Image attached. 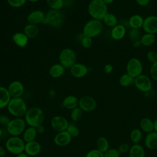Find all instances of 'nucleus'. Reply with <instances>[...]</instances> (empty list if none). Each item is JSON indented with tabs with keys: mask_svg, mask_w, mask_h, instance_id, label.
<instances>
[{
	"mask_svg": "<svg viewBox=\"0 0 157 157\" xmlns=\"http://www.w3.org/2000/svg\"><path fill=\"white\" fill-rule=\"evenodd\" d=\"M88 12L93 19L102 21L109 12L107 4L102 0H91L88 5Z\"/></svg>",
	"mask_w": 157,
	"mask_h": 157,
	"instance_id": "1",
	"label": "nucleus"
},
{
	"mask_svg": "<svg viewBox=\"0 0 157 157\" xmlns=\"http://www.w3.org/2000/svg\"><path fill=\"white\" fill-rule=\"evenodd\" d=\"M44 120V113L42 110L38 107H32L28 109L25 115V120L29 126L36 128L42 124Z\"/></svg>",
	"mask_w": 157,
	"mask_h": 157,
	"instance_id": "2",
	"label": "nucleus"
},
{
	"mask_svg": "<svg viewBox=\"0 0 157 157\" xmlns=\"http://www.w3.org/2000/svg\"><path fill=\"white\" fill-rule=\"evenodd\" d=\"M7 107L9 113L15 118L25 116L28 110L26 104L21 98H11Z\"/></svg>",
	"mask_w": 157,
	"mask_h": 157,
	"instance_id": "3",
	"label": "nucleus"
},
{
	"mask_svg": "<svg viewBox=\"0 0 157 157\" xmlns=\"http://www.w3.org/2000/svg\"><path fill=\"white\" fill-rule=\"evenodd\" d=\"M104 29V24L101 20L91 19L86 21L82 29V34L91 38L99 36Z\"/></svg>",
	"mask_w": 157,
	"mask_h": 157,
	"instance_id": "4",
	"label": "nucleus"
},
{
	"mask_svg": "<svg viewBox=\"0 0 157 157\" xmlns=\"http://www.w3.org/2000/svg\"><path fill=\"white\" fill-rule=\"evenodd\" d=\"M64 20V15L61 10L50 9L45 14L42 24L48 25L54 28H59L63 26Z\"/></svg>",
	"mask_w": 157,
	"mask_h": 157,
	"instance_id": "5",
	"label": "nucleus"
},
{
	"mask_svg": "<svg viewBox=\"0 0 157 157\" xmlns=\"http://www.w3.org/2000/svg\"><path fill=\"white\" fill-rule=\"evenodd\" d=\"M25 142L19 136H12L5 143V148L11 154L18 155L25 150Z\"/></svg>",
	"mask_w": 157,
	"mask_h": 157,
	"instance_id": "6",
	"label": "nucleus"
},
{
	"mask_svg": "<svg viewBox=\"0 0 157 157\" xmlns=\"http://www.w3.org/2000/svg\"><path fill=\"white\" fill-rule=\"evenodd\" d=\"M26 123L21 118H15L10 121L6 129L7 132L12 136H19L26 129Z\"/></svg>",
	"mask_w": 157,
	"mask_h": 157,
	"instance_id": "7",
	"label": "nucleus"
},
{
	"mask_svg": "<svg viewBox=\"0 0 157 157\" xmlns=\"http://www.w3.org/2000/svg\"><path fill=\"white\" fill-rule=\"evenodd\" d=\"M76 59L77 56L75 52L70 48H65L59 53V63L65 68L70 69L76 63Z\"/></svg>",
	"mask_w": 157,
	"mask_h": 157,
	"instance_id": "8",
	"label": "nucleus"
},
{
	"mask_svg": "<svg viewBox=\"0 0 157 157\" xmlns=\"http://www.w3.org/2000/svg\"><path fill=\"white\" fill-rule=\"evenodd\" d=\"M143 64L141 61L136 57L130 58L126 65V73L132 77L136 78L142 74Z\"/></svg>",
	"mask_w": 157,
	"mask_h": 157,
	"instance_id": "9",
	"label": "nucleus"
},
{
	"mask_svg": "<svg viewBox=\"0 0 157 157\" xmlns=\"http://www.w3.org/2000/svg\"><path fill=\"white\" fill-rule=\"evenodd\" d=\"M134 85L139 91L142 93L150 92L153 87L151 79L143 74L134 78Z\"/></svg>",
	"mask_w": 157,
	"mask_h": 157,
	"instance_id": "10",
	"label": "nucleus"
},
{
	"mask_svg": "<svg viewBox=\"0 0 157 157\" xmlns=\"http://www.w3.org/2000/svg\"><path fill=\"white\" fill-rule=\"evenodd\" d=\"M78 107L83 112H91L96 109L97 107L96 101L91 96H83L78 99Z\"/></svg>",
	"mask_w": 157,
	"mask_h": 157,
	"instance_id": "11",
	"label": "nucleus"
},
{
	"mask_svg": "<svg viewBox=\"0 0 157 157\" xmlns=\"http://www.w3.org/2000/svg\"><path fill=\"white\" fill-rule=\"evenodd\" d=\"M142 29L145 33H157V16L149 15L144 18Z\"/></svg>",
	"mask_w": 157,
	"mask_h": 157,
	"instance_id": "12",
	"label": "nucleus"
},
{
	"mask_svg": "<svg viewBox=\"0 0 157 157\" xmlns=\"http://www.w3.org/2000/svg\"><path fill=\"white\" fill-rule=\"evenodd\" d=\"M51 126L57 132L66 131L69 122L64 117L60 115H55L51 120Z\"/></svg>",
	"mask_w": 157,
	"mask_h": 157,
	"instance_id": "13",
	"label": "nucleus"
},
{
	"mask_svg": "<svg viewBox=\"0 0 157 157\" xmlns=\"http://www.w3.org/2000/svg\"><path fill=\"white\" fill-rule=\"evenodd\" d=\"M7 90L12 98H21L25 91V88L21 82L19 80H13L10 83L7 87Z\"/></svg>",
	"mask_w": 157,
	"mask_h": 157,
	"instance_id": "14",
	"label": "nucleus"
},
{
	"mask_svg": "<svg viewBox=\"0 0 157 157\" xmlns=\"http://www.w3.org/2000/svg\"><path fill=\"white\" fill-rule=\"evenodd\" d=\"M88 72V69L87 66L80 63H75L71 68L70 73L75 78H80L86 75Z\"/></svg>",
	"mask_w": 157,
	"mask_h": 157,
	"instance_id": "15",
	"label": "nucleus"
},
{
	"mask_svg": "<svg viewBox=\"0 0 157 157\" xmlns=\"http://www.w3.org/2000/svg\"><path fill=\"white\" fill-rule=\"evenodd\" d=\"M42 150V146L36 140L25 143V153L29 156H35L38 155Z\"/></svg>",
	"mask_w": 157,
	"mask_h": 157,
	"instance_id": "16",
	"label": "nucleus"
},
{
	"mask_svg": "<svg viewBox=\"0 0 157 157\" xmlns=\"http://www.w3.org/2000/svg\"><path fill=\"white\" fill-rule=\"evenodd\" d=\"M45 17V13L40 10H35L31 12L27 16L26 20L28 23L38 25L42 23Z\"/></svg>",
	"mask_w": 157,
	"mask_h": 157,
	"instance_id": "17",
	"label": "nucleus"
},
{
	"mask_svg": "<svg viewBox=\"0 0 157 157\" xmlns=\"http://www.w3.org/2000/svg\"><path fill=\"white\" fill-rule=\"evenodd\" d=\"M72 137L66 131H61L58 132L54 137V143L59 147H64L69 144L71 142Z\"/></svg>",
	"mask_w": 157,
	"mask_h": 157,
	"instance_id": "18",
	"label": "nucleus"
},
{
	"mask_svg": "<svg viewBox=\"0 0 157 157\" xmlns=\"http://www.w3.org/2000/svg\"><path fill=\"white\" fill-rule=\"evenodd\" d=\"M126 28L120 24H117L110 31V36L115 40L123 39L126 34Z\"/></svg>",
	"mask_w": 157,
	"mask_h": 157,
	"instance_id": "19",
	"label": "nucleus"
},
{
	"mask_svg": "<svg viewBox=\"0 0 157 157\" xmlns=\"http://www.w3.org/2000/svg\"><path fill=\"white\" fill-rule=\"evenodd\" d=\"M12 39L14 44L20 48L26 47L28 43L29 40V38L23 32L15 33L12 35Z\"/></svg>",
	"mask_w": 157,
	"mask_h": 157,
	"instance_id": "20",
	"label": "nucleus"
},
{
	"mask_svg": "<svg viewBox=\"0 0 157 157\" xmlns=\"http://www.w3.org/2000/svg\"><path fill=\"white\" fill-rule=\"evenodd\" d=\"M145 147L149 150H155L157 148V132L152 131L148 133L144 139Z\"/></svg>",
	"mask_w": 157,
	"mask_h": 157,
	"instance_id": "21",
	"label": "nucleus"
},
{
	"mask_svg": "<svg viewBox=\"0 0 157 157\" xmlns=\"http://www.w3.org/2000/svg\"><path fill=\"white\" fill-rule=\"evenodd\" d=\"M144 18L139 14H134L128 19L129 28L140 29L142 28Z\"/></svg>",
	"mask_w": 157,
	"mask_h": 157,
	"instance_id": "22",
	"label": "nucleus"
},
{
	"mask_svg": "<svg viewBox=\"0 0 157 157\" xmlns=\"http://www.w3.org/2000/svg\"><path fill=\"white\" fill-rule=\"evenodd\" d=\"M66 68L60 63L53 64L49 69L48 73L51 77L58 78L61 77L64 73Z\"/></svg>",
	"mask_w": 157,
	"mask_h": 157,
	"instance_id": "23",
	"label": "nucleus"
},
{
	"mask_svg": "<svg viewBox=\"0 0 157 157\" xmlns=\"http://www.w3.org/2000/svg\"><path fill=\"white\" fill-rule=\"evenodd\" d=\"M62 104L64 108L71 110L78 107V99L75 96L69 95L64 98Z\"/></svg>",
	"mask_w": 157,
	"mask_h": 157,
	"instance_id": "24",
	"label": "nucleus"
},
{
	"mask_svg": "<svg viewBox=\"0 0 157 157\" xmlns=\"http://www.w3.org/2000/svg\"><path fill=\"white\" fill-rule=\"evenodd\" d=\"M11 98L7 88L0 86V109L7 107Z\"/></svg>",
	"mask_w": 157,
	"mask_h": 157,
	"instance_id": "25",
	"label": "nucleus"
},
{
	"mask_svg": "<svg viewBox=\"0 0 157 157\" xmlns=\"http://www.w3.org/2000/svg\"><path fill=\"white\" fill-rule=\"evenodd\" d=\"M129 157H145V151L144 147L139 144H133L128 151Z\"/></svg>",
	"mask_w": 157,
	"mask_h": 157,
	"instance_id": "26",
	"label": "nucleus"
},
{
	"mask_svg": "<svg viewBox=\"0 0 157 157\" xmlns=\"http://www.w3.org/2000/svg\"><path fill=\"white\" fill-rule=\"evenodd\" d=\"M139 126L140 128V130L147 134L154 131L153 121H152L149 118L145 117L142 118L140 121Z\"/></svg>",
	"mask_w": 157,
	"mask_h": 157,
	"instance_id": "27",
	"label": "nucleus"
},
{
	"mask_svg": "<svg viewBox=\"0 0 157 157\" xmlns=\"http://www.w3.org/2000/svg\"><path fill=\"white\" fill-rule=\"evenodd\" d=\"M23 33L29 39H34L38 36L39 28L37 25L28 23L24 28Z\"/></svg>",
	"mask_w": 157,
	"mask_h": 157,
	"instance_id": "28",
	"label": "nucleus"
},
{
	"mask_svg": "<svg viewBox=\"0 0 157 157\" xmlns=\"http://www.w3.org/2000/svg\"><path fill=\"white\" fill-rule=\"evenodd\" d=\"M37 135L36 128L29 126L25 129L23 133L22 139L25 143L35 140V139Z\"/></svg>",
	"mask_w": 157,
	"mask_h": 157,
	"instance_id": "29",
	"label": "nucleus"
},
{
	"mask_svg": "<svg viewBox=\"0 0 157 157\" xmlns=\"http://www.w3.org/2000/svg\"><path fill=\"white\" fill-rule=\"evenodd\" d=\"M142 45L144 47H150L152 46L156 40V37L155 34L150 33H144L142 34L140 39Z\"/></svg>",
	"mask_w": 157,
	"mask_h": 157,
	"instance_id": "30",
	"label": "nucleus"
},
{
	"mask_svg": "<svg viewBox=\"0 0 157 157\" xmlns=\"http://www.w3.org/2000/svg\"><path fill=\"white\" fill-rule=\"evenodd\" d=\"M102 21H103V24L112 28L118 24V20L117 17L113 13L110 12H108L105 15Z\"/></svg>",
	"mask_w": 157,
	"mask_h": 157,
	"instance_id": "31",
	"label": "nucleus"
},
{
	"mask_svg": "<svg viewBox=\"0 0 157 157\" xmlns=\"http://www.w3.org/2000/svg\"><path fill=\"white\" fill-rule=\"evenodd\" d=\"M134 78L132 77L130 75L127 73L122 74L119 78V84L121 86L126 88L131 86L132 84H134Z\"/></svg>",
	"mask_w": 157,
	"mask_h": 157,
	"instance_id": "32",
	"label": "nucleus"
},
{
	"mask_svg": "<svg viewBox=\"0 0 157 157\" xmlns=\"http://www.w3.org/2000/svg\"><path fill=\"white\" fill-rule=\"evenodd\" d=\"M96 147L97 149L105 153L107 150L109 149V142L107 139L105 137L101 136L98 138L96 140Z\"/></svg>",
	"mask_w": 157,
	"mask_h": 157,
	"instance_id": "33",
	"label": "nucleus"
},
{
	"mask_svg": "<svg viewBox=\"0 0 157 157\" xmlns=\"http://www.w3.org/2000/svg\"><path fill=\"white\" fill-rule=\"evenodd\" d=\"M142 131L137 128L132 129L130 133V139L134 144H139L142 139Z\"/></svg>",
	"mask_w": 157,
	"mask_h": 157,
	"instance_id": "34",
	"label": "nucleus"
},
{
	"mask_svg": "<svg viewBox=\"0 0 157 157\" xmlns=\"http://www.w3.org/2000/svg\"><path fill=\"white\" fill-rule=\"evenodd\" d=\"M46 2L52 10H60L64 7L63 0H46Z\"/></svg>",
	"mask_w": 157,
	"mask_h": 157,
	"instance_id": "35",
	"label": "nucleus"
},
{
	"mask_svg": "<svg viewBox=\"0 0 157 157\" xmlns=\"http://www.w3.org/2000/svg\"><path fill=\"white\" fill-rule=\"evenodd\" d=\"M83 116V110L79 107H77L76 108L71 110L70 117L73 121H80Z\"/></svg>",
	"mask_w": 157,
	"mask_h": 157,
	"instance_id": "36",
	"label": "nucleus"
},
{
	"mask_svg": "<svg viewBox=\"0 0 157 157\" xmlns=\"http://www.w3.org/2000/svg\"><path fill=\"white\" fill-rule=\"evenodd\" d=\"M140 30L138 29H132L130 28L128 33V36L129 39L132 42L136 41L137 40H140L141 37Z\"/></svg>",
	"mask_w": 157,
	"mask_h": 157,
	"instance_id": "37",
	"label": "nucleus"
},
{
	"mask_svg": "<svg viewBox=\"0 0 157 157\" xmlns=\"http://www.w3.org/2000/svg\"><path fill=\"white\" fill-rule=\"evenodd\" d=\"M72 137H76L80 134V129L74 123H69L68 126L66 130Z\"/></svg>",
	"mask_w": 157,
	"mask_h": 157,
	"instance_id": "38",
	"label": "nucleus"
},
{
	"mask_svg": "<svg viewBox=\"0 0 157 157\" xmlns=\"http://www.w3.org/2000/svg\"><path fill=\"white\" fill-rule=\"evenodd\" d=\"M80 43L83 48H89L91 47L93 44V38L88 36H85L83 35L80 40Z\"/></svg>",
	"mask_w": 157,
	"mask_h": 157,
	"instance_id": "39",
	"label": "nucleus"
},
{
	"mask_svg": "<svg viewBox=\"0 0 157 157\" xmlns=\"http://www.w3.org/2000/svg\"><path fill=\"white\" fill-rule=\"evenodd\" d=\"M27 0H7L8 4L14 8H19L25 5Z\"/></svg>",
	"mask_w": 157,
	"mask_h": 157,
	"instance_id": "40",
	"label": "nucleus"
},
{
	"mask_svg": "<svg viewBox=\"0 0 157 157\" xmlns=\"http://www.w3.org/2000/svg\"><path fill=\"white\" fill-rule=\"evenodd\" d=\"M146 57L148 62L153 64L157 61V52L155 50H150L147 53Z\"/></svg>",
	"mask_w": 157,
	"mask_h": 157,
	"instance_id": "41",
	"label": "nucleus"
},
{
	"mask_svg": "<svg viewBox=\"0 0 157 157\" xmlns=\"http://www.w3.org/2000/svg\"><path fill=\"white\" fill-rule=\"evenodd\" d=\"M149 73L151 78L157 82V61L151 64L149 69Z\"/></svg>",
	"mask_w": 157,
	"mask_h": 157,
	"instance_id": "42",
	"label": "nucleus"
},
{
	"mask_svg": "<svg viewBox=\"0 0 157 157\" xmlns=\"http://www.w3.org/2000/svg\"><path fill=\"white\" fill-rule=\"evenodd\" d=\"M120 153L117 148H109L104 153V157H120Z\"/></svg>",
	"mask_w": 157,
	"mask_h": 157,
	"instance_id": "43",
	"label": "nucleus"
},
{
	"mask_svg": "<svg viewBox=\"0 0 157 157\" xmlns=\"http://www.w3.org/2000/svg\"><path fill=\"white\" fill-rule=\"evenodd\" d=\"M85 157H104V153L97 148L93 149L86 154Z\"/></svg>",
	"mask_w": 157,
	"mask_h": 157,
	"instance_id": "44",
	"label": "nucleus"
},
{
	"mask_svg": "<svg viewBox=\"0 0 157 157\" xmlns=\"http://www.w3.org/2000/svg\"><path fill=\"white\" fill-rule=\"evenodd\" d=\"M129 148H130V146L128 144L122 143L118 146L117 149L120 154H124L129 151Z\"/></svg>",
	"mask_w": 157,
	"mask_h": 157,
	"instance_id": "45",
	"label": "nucleus"
},
{
	"mask_svg": "<svg viewBox=\"0 0 157 157\" xmlns=\"http://www.w3.org/2000/svg\"><path fill=\"white\" fill-rule=\"evenodd\" d=\"M11 120L6 115H0V125L2 126L7 127V124Z\"/></svg>",
	"mask_w": 157,
	"mask_h": 157,
	"instance_id": "46",
	"label": "nucleus"
},
{
	"mask_svg": "<svg viewBox=\"0 0 157 157\" xmlns=\"http://www.w3.org/2000/svg\"><path fill=\"white\" fill-rule=\"evenodd\" d=\"M113 70V66L112 64L108 63L104 66V72L107 74H111Z\"/></svg>",
	"mask_w": 157,
	"mask_h": 157,
	"instance_id": "47",
	"label": "nucleus"
},
{
	"mask_svg": "<svg viewBox=\"0 0 157 157\" xmlns=\"http://www.w3.org/2000/svg\"><path fill=\"white\" fill-rule=\"evenodd\" d=\"M135 1L140 7H147L150 2V0H135Z\"/></svg>",
	"mask_w": 157,
	"mask_h": 157,
	"instance_id": "48",
	"label": "nucleus"
},
{
	"mask_svg": "<svg viewBox=\"0 0 157 157\" xmlns=\"http://www.w3.org/2000/svg\"><path fill=\"white\" fill-rule=\"evenodd\" d=\"M36 131H37V134H42L45 131V128L42 125V124L37 126V127H36Z\"/></svg>",
	"mask_w": 157,
	"mask_h": 157,
	"instance_id": "49",
	"label": "nucleus"
},
{
	"mask_svg": "<svg viewBox=\"0 0 157 157\" xmlns=\"http://www.w3.org/2000/svg\"><path fill=\"white\" fill-rule=\"evenodd\" d=\"M118 23L123 25V26H124L126 29L127 28H129V23H128V20L126 19H122L120 21H118Z\"/></svg>",
	"mask_w": 157,
	"mask_h": 157,
	"instance_id": "50",
	"label": "nucleus"
},
{
	"mask_svg": "<svg viewBox=\"0 0 157 157\" xmlns=\"http://www.w3.org/2000/svg\"><path fill=\"white\" fill-rule=\"evenodd\" d=\"M132 46L134 48H139L142 45V44L140 42V40H137L136 41H134L132 42Z\"/></svg>",
	"mask_w": 157,
	"mask_h": 157,
	"instance_id": "51",
	"label": "nucleus"
},
{
	"mask_svg": "<svg viewBox=\"0 0 157 157\" xmlns=\"http://www.w3.org/2000/svg\"><path fill=\"white\" fill-rule=\"evenodd\" d=\"M6 149L0 145V157H5L6 155Z\"/></svg>",
	"mask_w": 157,
	"mask_h": 157,
	"instance_id": "52",
	"label": "nucleus"
},
{
	"mask_svg": "<svg viewBox=\"0 0 157 157\" xmlns=\"http://www.w3.org/2000/svg\"><path fill=\"white\" fill-rule=\"evenodd\" d=\"M153 125H154V131L157 132V118H156L153 121Z\"/></svg>",
	"mask_w": 157,
	"mask_h": 157,
	"instance_id": "53",
	"label": "nucleus"
},
{
	"mask_svg": "<svg viewBox=\"0 0 157 157\" xmlns=\"http://www.w3.org/2000/svg\"><path fill=\"white\" fill-rule=\"evenodd\" d=\"M17 157H29V156L26 153L23 152V153H21L18 155Z\"/></svg>",
	"mask_w": 157,
	"mask_h": 157,
	"instance_id": "54",
	"label": "nucleus"
},
{
	"mask_svg": "<svg viewBox=\"0 0 157 157\" xmlns=\"http://www.w3.org/2000/svg\"><path fill=\"white\" fill-rule=\"evenodd\" d=\"M55 95V91L53 90V89H51L50 90V96L51 97H54Z\"/></svg>",
	"mask_w": 157,
	"mask_h": 157,
	"instance_id": "55",
	"label": "nucleus"
},
{
	"mask_svg": "<svg viewBox=\"0 0 157 157\" xmlns=\"http://www.w3.org/2000/svg\"><path fill=\"white\" fill-rule=\"evenodd\" d=\"M106 4H112V2H113V1H115V0H102Z\"/></svg>",
	"mask_w": 157,
	"mask_h": 157,
	"instance_id": "56",
	"label": "nucleus"
},
{
	"mask_svg": "<svg viewBox=\"0 0 157 157\" xmlns=\"http://www.w3.org/2000/svg\"><path fill=\"white\" fill-rule=\"evenodd\" d=\"M27 1H28L29 2H36L39 1V0H27Z\"/></svg>",
	"mask_w": 157,
	"mask_h": 157,
	"instance_id": "57",
	"label": "nucleus"
},
{
	"mask_svg": "<svg viewBox=\"0 0 157 157\" xmlns=\"http://www.w3.org/2000/svg\"><path fill=\"white\" fill-rule=\"evenodd\" d=\"M2 135V128L0 126V137Z\"/></svg>",
	"mask_w": 157,
	"mask_h": 157,
	"instance_id": "58",
	"label": "nucleus"
},
{
	"mask_svg": "<svg viewBox=\"0 0 157 157\" xmlns=\"http://www.w3.org/2000/svg\"><path fill=\"white\" fill-rule=\"evenodd\" d=\"M0 115H1V110H0Z\"/></svg>",
	"mask_w": 157,
	"mask_h": 157,
	"instance_id": "59",
	"label": "nucleus"
}]
</instances>
